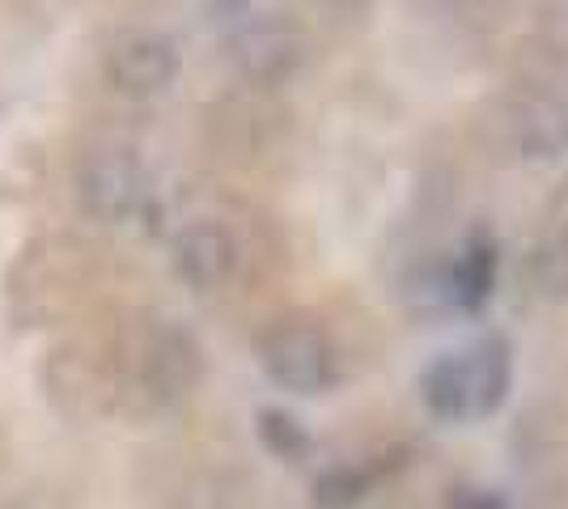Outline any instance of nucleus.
<instances>
[{
	"label": "nucleus",
	"mask_w": 568,
	"mask_h": 509,
	"mask_svg": "<svg viewBox=\"0 0 568 509\" xmlns=\"http://www.w3.org/2000/svg\"><path fill=\"white\" fill-rule=\"evenodd\" d=\"M263 374L293 395H323L335 383V348L310 323H276L260 336Z\"/></svg>",
	"instance_id": "obj_1"
},
{
	"label": "nucleus",
	"mask_w": 568,
	"mask_h": 509,
	"mask_svg": "<svg viewBox=\"0 0 568 509\" xmlns=\"http://www.w3.org/2000/svg\"><path fill=\"white\" fill-rule=\"evenodd\" d=\"M500 145L526 162H556L568 153V102L556 94H514L497 106Z\"/></svg>",
	"instance_id": "obj_2"
},
{
	"label": "nucleus",
	"mask_w": 568,
	"mask_h": 509,
	"mask_svg": "<svg viewBox=\"0 0 568 509\" xmlns=\"http://www.w3.org/2000/svg\"><path fill=\"white\" fill-rule=\"evenodd\" d=\"M81 204L98 221H128L141 213L144 195H149V174L144 166L123 153V149H102L81 166Z\"/></svg>",
	"instance_id": "obj_3"
},
{
	"label": "nucleus",
	"mask_w": 568,
	"mask_h": 509,
	"mask_svg": "<svg viewBox=\"0 0 568 509\" xmlns=\"http://www.w3.org/2000/svg\"><path fill=\"white\" fill-rule=\"evenodd\" d=\"M306 55V43L302 34L288 22H276V18H255V22L237 26L234 39H230V60L234 69L246 81L255 85H281L297 73Z\"/></svg>",
	"instance_id": "obj_4"
},
{
	"label": "nucleus",
	"mask_w": 568,
	"mask_h": 509,
	"mask_svg": "<svg viewBox=\"0 0 568 509\" xmlns=\"http://www.w3.org/2000/svg\"><path fill=\"white\" fill-rule=\"evenodd\" d=\"M106 77L123 94H162L179 77V48L170 43L166 34H149V30L123 34L106 51Z\"/></svg>",
	"instance_id": "obj_5"
},
{
	"label": "nucleus",
	"mask_w": 568,
	"mask_h": 509,
	"mask_svg": "<svg viewBox=\"0 0 568 509\" xmlns=\"http://www.w3.org/2000/svg\"><path fill=\"white\" fill-rule=\"evenodd\" d=\"M174 272L187 281L191 289H216L234 276L237 243L221 221H191L174 234Z\"/></svg>",
	"instance_id": "obj_6"
},
{
	"label": "nucleus",
	"mask_w": 568,
	"mask_h": 509,
	"mask_svg": "<svg viewBox=\"0 0 568 509\" xmlns=\"http://www.w3.org/2000/svg\"><path fill=\"white\" fill-rule=\"evenodd\" d=\"M200 374H204V348L195 344L187 327H166L153 339L144 378H149V390L158 399H183L200 383Z\"/></svg>",
	"instance_id": "obj_7"
},
{
	"label": "nucleus",
	"mask_w": 568,
	"mask_h": 509,
	"mask_svg": "<svg viewBox=\"0 0 568 509\" xmlns=\"http://www.w3.org/2000/svg\"><path fill=\"white\" fill-rule=\"evenodd\" d=\"M467 365V390H471V416H493L509 399L514 387V348L500 332L475 339V348L463 353Z\"/></svg>",
	"instance_id": "obj_8"
},
{
	"label": "nucleus",
	"mask_w": 568,
	"mask_h": 509,
	"mask_svg": "<svg viewBox=\"0 0 568 509\" xmlns=\"http://www.w3.org/2000/svg\"><path fill=\"white\" fill-rule=\"evenodd\" d=\"M497 285V238L488 230H475L458 264L450 267V302H458L467 315L484 311Z\"/></svg>",
	"instance_id": "obj_9"
},
{
	"label": "nucleus",
	"mask_w": 568,
	"mask_h": 509,
	"mask_svg": "<svg viewBox=\"0 0 568 509\" xmlns=\"http://www.w3.org/2000/svg\"><path fill=\"white\" fill-rule=\"evenodd\" d=\"M420 399L437 420H467L471 416V390H467V365L458 357H437L420 378Z\"/></svg>",
	"instance_id": "obj_10"
},
{
	"label": "nucleus",
	"mask_w": 568,
	"mask_h": 509,
	"mask_svg": "<svg viewBox=\"0 0 568 509\" xmlns=\"http://www.w3.org/2000/svg\"><path fill=\"white\" fill-rule=\"evenodd\" d=\"M255 434H260L263 450L281 462H302L314 450L310 429L293 413H284V408H260L255 413Z\"/></svg>",
	"instance_id": "obj_11"
},
{
	"label": "nucleus",
	"mask_w": 568,
	"mask_h": 509,
	"mask_svg": "<svg viewBox=\"0 0 568 509\" xmlns=\"http://www.w3.org/2000/svg\"><path fill=\"white\" fill-rule=\"evenodd\" d=\"M530 281L551 302H568V230L551 234L530 255Z\"/></svg>",
	"instance_id": "obj_12"
},
{
	"label": "nucleus",
	"mask_w": 568,
	"mask_h": 509,
	"mask_svg": "<svg viewBox=\"0 0 568 509\" xmlns=\"http://www.w3.org/2000/svg\"><path fill=\"white\" fill-rule=\"evenodd\" d=\"M369 492V476L361 467H332L314 480V506L318 509H348Z\"/></svg>",
	"instance_id": "obj_13"
},
{
	"label": "nucleus",
	"mask_w": 568,
	"mask_h": 509,
	"mask_svg": "<svg viewBox=\"0 0 568 509\" xmlns=\"http://www.w3.org/2000/svg\"><path fill=\"white\" fill-rule=\"evenodd\" d=\"M450 509H505V501H500L497 492H475V488H467V492L454 497Z\"/></svg>",
	"instance_id": "obj_14"
},
{
	"label": "nucleus",
	"mask_w": 568,
	"mask_h": 509,
	"mask_svg": "<svg viewBox=\"0 0 568 509\" xmlns=\"http://www.w3.org/2000/svg\"><path fill=\"white\" fill-rule=\"evenodd\" d=\"M246 9V0H213V13L216 18H237Z\"/></svg>",
	"instance_id": "obj_15"
},
{
	"label": "nucleus",
	"mask_w": 568,
	"mask_h": 509,
	"mask_svg": "<svg viewBox=\"0 0 568 509\" xmlns=\"http://www.w3.org/2000/svg\"><path fill=\"white\" fill-rule=\"evenodd\" d=\"M4 509H18V506H4Z\"/></svg>",
	"instance_id": "obj_16"
}]
</instances>
